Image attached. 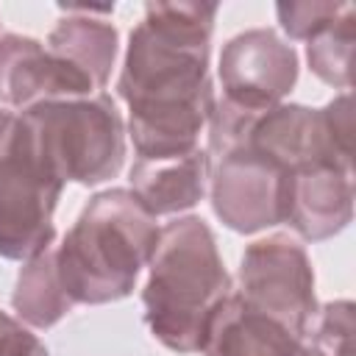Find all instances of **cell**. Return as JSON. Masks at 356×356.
<instances>
[{
	"mask_svg": "<svg viewBox=\"0 0 356 356\" xmlns=\"http://www.w3.org/2000/svg\"><path fill=\"white\" fill-rule=\"evenodd\" d=\"M214 3H147L131 31L117 95L128 103L125 134L136 159H175L197 150L214 111L209 78Z\"/></svg>",
	"mask_w": 356,
	"mask_h": 356,
	"instance_id": "1",
	"label": "cell"
},
{
	"mask_svg": "<svg viewBox=\"0 0 356 356\" xmlns=\"http://www.w3.org/2000/svg\"><path fill=\"white\" fill-rule=\"evenodd\" d=\"M159 231L156 217L131 189L92 195L56 248L58 281L70 300L103 306L128 298L156 250Z\"/></svg>",
	"mask_w": 356,
	"mask_h": 356,
	"instance_id": "2",
	"label": "cell"
},
{
	"mask_svg": "<svg viewBox=\"0 0 356 356\" xmlns=\"http://www.w3.org/2000/svg\"><path fill=\"white\" fill-rule=\"evenodd\" d=\"M147 267L142 306L150 334L175 353H200L211 314L234 292L206 220L186 214L167 222Z\"/></svg>",
	"mask_w": 356,
	"mask_h": 356,
	"instance_id": "3",
	"label": "cell"
},
{
	"mask_svg": "<svg viewBox=\"0 0 356 356\" xmlns=\"http://www.w3.org/2000/svg\"><path fill=\"white\" fill-rule=\"evenodd\" d=\"M8 136L61 184L97 186L125 161V122L106 92L17 111Z\"/></svg>",
	"mask_w": 356,
	"mask_h": 356,
	"instance_id": "4",
	"label": "cell"
},
{
	"mask_svg": "<svg viewBox=\"0 0 356 356\" xmlns=\"http://www.w3.org/2000/svg\"><path fill=\"white\" fill-rule=\"evenodd\" d=\"M209 159L245 150L295 172L314 164H331L353 172V145L342 142L325 108L278 103L270 108H242L225 97L209 117Z\"/></svg>",
	"mask_w": 356,
	"mask_h": 356,
	"instance_id": "5",
	"label": "cell"
},
{
	"mask_svg": "<svg viewBox=\"0 0 356 356\" xmlns=\"http://www.w3.org/2000/svg\"><path fill=\"white\" fill-rule=\"evenodd\" d=\"M236 295L289 334L306 339L317 314L314 267L306 248L286 234L250 242L239 261Z\"/></svg>",
	"mask_w": 356,
	"mask_h": 356,
	"instance_id": "6",
	"label": "cell"
},
{
	"mask_svg": "<svg viewBox=\"0 0 356 356\" xmlns=\"http://www.w3.org/2000/svg\"><path fill=\"white\" fill-rule=\"evenodd\" d=\"M64 184L50 175L33 156L11 142H0V256L28 261L56 239L53 211Z\"/></svg>",
	"mask_w": 356,
	"mask_h": 356,
	"instance_id": "7",
	"label": "cell"
},
{
	"mask_svg": "<svg viewBox=\"0 0 356 356\" xmlns=\"http://www.w3.org/2000/svg\"><path fill=\"white\" fill-rule=\"evenodd\" d=\"M292 172L281 164L236 150L211 164L209 195L220 222L236 234H256L286 220Z\"/></svg>",
	"mask_w": 356,
	"mask_h": 356,
	"instance_id": "8",
	"label": "cell"
},
{
	"mask_svg": "<svg viewBox=\"0 0 356 356\" xmlns=\"http://www.w3.org/2000/svg\"><path fill=\"white\" fill-rule=\"evenodd\" d=\"M298 53L273 28L231 36L220 53L222 97L242 108H270L298 83Z\"/></svg>",
	"mask_w": 356,
	"mask_h": 356,
	"instance_id": "9",
	"label": "cell"
},
{
	"mask_svg": "<svg viewBox=\"0 0 356 356\" xmlns=\"http://www.w3.org/2000/svg\"><path fill=\"white\" fill-rule=\"evenodd\" d=\"M100 95L78 70L53 56L39 39L0 33V108L25 111L47 100Z\"/></svg>",
	"mask_w": 356,
	"mask_h": 356,
	"instance_id": "10",
	"label": "cell"
},
{
	"mask_svg": "<svg viewBox=\"0 0 356 356\" xmlns=\"http://www.w3.org/2000/svg\"><path fill=\"white\" fill-rule=\"evenodd\" d=\"M353 220V172L331 164L295 170L289 178L286 225L306 242L337 236Z\"/></svg>",
	"mask_w": 356,
	"mask_h": 356,
	"instance_id": "11",
	"label": "cell"
},
{
	"mask_svg": "<svg viewBox=\"0 0 356 356\" xmlns=\"http://www.w3.org/2000/svg\"><path fill=\"white\" fill-rule=\"evenodd\" d=\"M64 17L47 36V50L78 70L97 92L108 83L120 53V33L108 19L114 6H58Z\"/></svg>",
	"mask_w": 356,
	"mask_h": 356,
	"instance_id": "12",
	"label": "cell"
},
{
	"mask_svg": "<svg viewBox=\"0 0 356 356\" xmlns=\"http://www.w3.org/2000/svg\"><path fill=\"white\" fill-rule=\"evenodd\" d=\"M306 339L289 334L281 323L250 309L231 292L206 325L203 356H298Z\"/></svg>",
	"mask_w": 356,
	"mask_h": 356,
	"instance_id": "13",
	"label": "cell"
},
{
	"mask_svg": "<svg viewBox=\"0 0 356 356\" xmlns=\"http://www.w3.org/2000/svg\"><path fill=\"white\" fill-rule=\"evenodd\" d=\"M211 159L206 150H192L175 159H136L128 178L131 192L153 214H181L197 206L209 189Z\"/></svg>",
	"mask_w": 356,
	"mask_h": 356,
	"instance_id": "14",
	"label": "cell"
},
{
	"mask_svg": "<svg viewBox=\"0 0 356 356\" xmlns=\"http://www.w3.org/2000/svg\"><path fill=\"white\" fill-rule=\"evenodd\" d=\"M72 306L75 303L58 281L53 245L22 264L11 292V309L17 312L19 323L31 328H53L72 312Z\"/></svg>",
	"mask_w": 356,
	"mask_h": 356,
	"instance_id": "15",
	"label": "cell"
},
{
	"mask_svg": "<svg viewBox=\"0 0 356 356\" xmlns=\"http://www.w3.org/2000/svg\"><path fill=\"white\" fill-rule=\"evenodd\" d=\"M353 42H356V6L348 3L337 19H331L306 42V61L312 72L323 83L348 92L353 81L350 78Z\"/></svg>",
	"mask_w": 356,
	"mask_h": 356,
	"instance_id": "16",
	"label": "cell"
},
{
	"mask_svg": "<svg viewBox=\"0 0 356 356\" xmlns=\"http://www.w3.org/2000/svg\"><path fill=\"white\" fill-rule=\"evenodd\" d=\"M309 334L323 356H356V306L350 300L317 306Z\"/></svg>",
	"mask_w": 356,
	"mask_h": 356,
	"instance_id": "17",
	"label": "cell"
},
{
	"mask_svg": "<svg viewBox=\"0 0 356 356\" xmlns=\"http://www.w3.org/2000/svg\"><path fill=\"white\" fill-rule=\"evenodd\" d=\"M348 3H331V0H303V3H275V14L281 22V31L289 39L309 42L320 28H325L331 19H337L345 11Z\"/></svg>",
	"mask_w": 356,
	"mask_h": 356,
	"instance_id": "18",
	"label": "cell"
},
{
	"mask_svg": "<svg viewBox=\"0 0 356 356\" xmlns=\"http://www.w3.org/2000/svg\"><path fill=\"white\" fill-rule=\"evenodd\" d=\"M0 356H50V350L36 334L8 314L0 328Z\"/></svg>",
	"mask_w": 356,
	"mask_h": 356,
	"instance_id": "19",
	"label": "cell"
},
{
	"mask_svg": "<svg viewBox=\"0 0 356 356\" xmlns=\"http://www.w3.org/2000/svg\"><path fill=\"white\" fill-rule=\"evenodd\" d=\"M11 120H14V111L0 108V142H3V136H6V131H8V125H11Z\"/></svg>",
	"mask_w": 356,
	"mask_h": 356,
	"instance_id": "20",
	"label": "cell"
},
{
	"mask_svg": "<svg viewBox=\"0 0 356 356\" xmlns=\"http://www.w3.org/2000/svg\"><path fill=\"white\" fill-rule=\"evenodd\" d=\"M298 356H323V353H320L312 342H303V348H300V353H298Z\"/></svg>",
	"mask_w": 356,
	"mask_h": 356,
	"instance_id": "21",
	"label": "cell"
},
{
	"mask_svg": "<svg viewBox=\"0 0 356 356\" xmlns=\"http://www.w3.org/2000/svg\"><path fill=\"white\" fill-rule=\"evenodd\" d=\"M6 317H8V314H6V312H0V328H3V323H6Z\"/></svg>",
	"mask_w": 356,
	"mask_h": 356,
	"instance_id": "22",
	"label": "cell"
}]
</instances>
